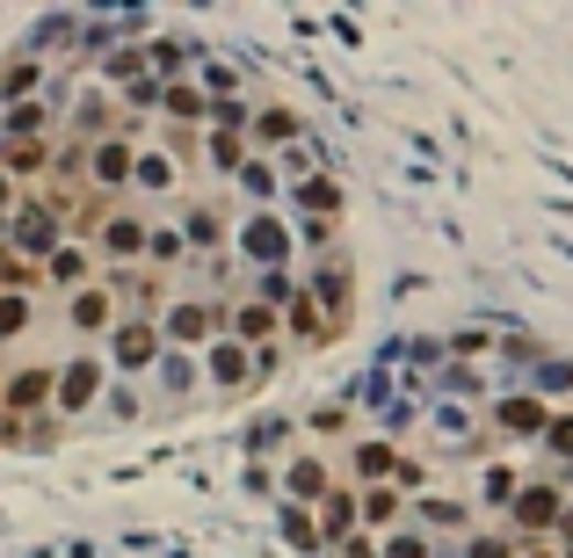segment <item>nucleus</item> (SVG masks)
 Listing matches in <instances>:
<instances>
[{"label":"nucleus","instance_id":"nucleus-5","mask_svg":"<svg viewBox=\"0 0 573 558\" xmlns=\"http://www.w3.org/2000/svg\"><path fill=\"white\" fill-rule=\"evenodd\" d=\"M508 515H516V529H559V515H566V493H559L552 479H538V486H516Z\"/></svg>","mask_w":573,"mask_h":558},{"label":"nucleus","instance_id":"nucleus-10","mask_svg":"<svg viewBox=\"0 0 573 558\" xmlns=\"http://www.w3.org/2000/svg\"><path fill=\"white\" fill-rule=\"evenodd\" d=\"M385 558H429V537H421V529H400V537H385Z\"/></svg>","mask_w":573,"mask_h":558},{"label":"nucleus","instance_id":"nucleus-12","mask_svg":"<svg viewBox=\"0 0 573 558\" xmlns=\"http://www.w3.org/2000/svg\"><path fill=\"white\" fill-rule=\"evenodd\" d=\"M530 558H552V551H530Z\"/></svg>","mask_w":573,"mask_h":558},{"label":"nucleus","instance_id":"nucleus-1","mask_svg":"<svg viewBox=\"0 0 573 558\" xmlns=\"http://www.w3.org/2000/svg\"><path fill=\"white\" fill-rule=\"evenodd\" d=\"M109 341V363H117V378H145V370L160 363V319H139V313H117V327L102 333Z\"/></svg>","mask_w":573,"mask_h":558},{"label":"nucleus","instance_id":"nucleus-6","mask_svg":"<svg viewBox=\"0 0 573 558\" xmlns=\"http://www.w3.org/2000/svg\"><path fill=\"white\" fill-rule=\"evenodd\" d=\"M190 400H196V363L182 349H160V406L174 414V406H190Z\"/></svg>","mask_w":573,"mask_h":558},{"label":"nucleus","instance_id":"nucleus-2","mask_svg":"<svg viewBox=\"0 0 573 558\" xmlns=\"http://www.w3.org/2000/svg\"><path fill=\"white\" fill-rule=\"evenodd\" d=\"M204 378H210V392H218V400H247V392H255V349H240V341H226V333H218V341H210L204 349Z\"/></svg>","mask_w":573,"mask_h":558},{"label":"nucleus","instance_id":"nucleus-7","mask_svg":"<svg viewBox=\"0 0 573 558\" xmlns=\"http://www.w3.org/2000/svg\"><path fill=\"white\" fill-rule=\"evenodd\" d=\"M283 486H291V501H327V457H313V450H298L291 464H283Z\"/></svg>","mask_w":573,"mask_h":558},{"label":"nucleus","instance_id":"nucleus-3","mask_svg":"<svg viewBox=\"0 0 573 558\" xmlns=\"http://www.w3.org/2000/svg\"><path fill=\"white\" fill-rule=\"evenodd\" d=\"M145 218L139 210H102V218H95V254H102V262H145Z\"/></svg>","mask_w":573,"mask_h":558},{"label":"nucleus","instance_id":"nucleus-11","mask_svg":"<svg viewBox=\"0 0 573 558\" xmlns=\"http://www.w3.org/2000/svg\"><path fill=\"white\" fill-rule=\"evenodd\" d=\"M544 442H552L559 457H573V414H552V428H544Z\"/></svg>","mask_w":573,"mask_h":558},{"label":"nucleus","instance_id":"nucleus-9","mask_svg":"<svg viewBox=\"0 0 573 558\" xmlns=\"http://www.w3.org/2000/svg\"><path fill=\"white\" fill-rule=\"evenodd\" d=\"M283 529H291V544H298V551H320V523L305 515V507H283Z\"/></svg>","mask_w":573,"mask_h":558},{"label":"nucleus","instance_id":"nucleus-8","mask_svg":"<svg viewBox=\"0 0 573 558\" xmlns=\"http://www.w3.org/2000/svg\"><path fill=\"white\" fill-rule=\"evenodd\" d=\"M298 204H305V210H342V189H334V182L327 175H313V182H298Z\"/></svg>","mask_w":573,"mask_h":558},{"label":"nucleus","instance_id":"nucleus-4","mask_svg":"<svg viewBox=\"0 0 573 558\" xmlns=\"http://www.w3.org/2000/svg\"><path fill=\"white\" fill-rule=\"evenodd\" d=\"M494 428H501L508 442H544V428H552V406H544L538 392H516V400H494Z\"/></svg>","mask_w":573,"mask_h":558}]
</instances>
